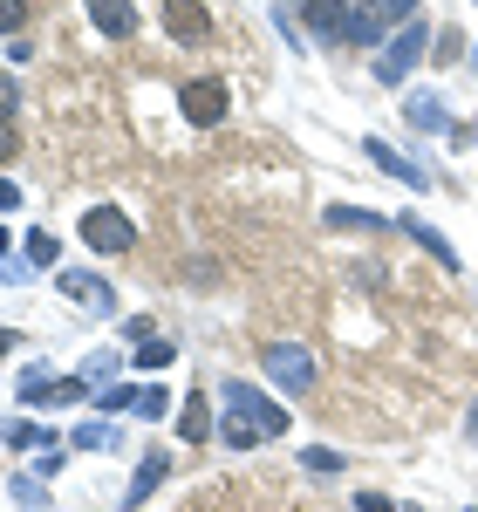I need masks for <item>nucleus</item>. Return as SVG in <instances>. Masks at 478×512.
Segmentation results:
<instances>
[{
  "label": "nucleus",
  "instance_id": "obj_19",
  "mask_svg": "<svg viewBox=\"0 0 478 512\" xmlns=\"http://www.w3.org/2000/svg\"><path fill=\"white\" fill-rule=\"evenodd\" d=\"M28 21V0H0V35H14Z\"/></svg>",
  "mask_w": 478,
  "mask_h": 512
},
{
  "label": "nucleus",
  "instance_id": "obj_6",
  "mask_svg": "<svg viewBox=\"0 0 478 512\" xmlns=\"http://www.w3.org/2000/svg\"><path fill=\"white\" fill-rule=\"evenodd\" d=\"M164 35L199 48V41H212V14H205L199 0H164Z\"/></svg>",
  "mask_w": 478,
  "mask_h": 512
},
{
  "label": "nucleus",
  "instance_id": "obj_5",
  "mask_svg": "<svg viewBox=\"0 0 478 512\" xmlns=\"http://www.w3.org/2000/svg\"><path fill=\"white\" fill-rule=\"evenodd\" d=\"M226 103H233V96H226V82H219V76L185 82V89H178V110H185V123H192V130H212V123H226Z\"/></svg>",
  "mask_w": 478,
  "mask_h": 512
},
{
  "label": "nucleus",
  "instance_id": "obj_1",
  "mask_svg": "<svg viewBox=\"0 0 478 512\" xmlns=\"http://www.w3.org/2000/svg\"><path fill=\"white\" fill-rule=\"evenodd\" d=\"M280 431H287V410H280V403H267L253 383H226V396H219V437H226L233 451L274 444Z\"/></svg>",
  "mask_w": 478,
  "mask_h": 512
},
{
  "label": "nucleus",
  "instance_id": "obj_17",
  "mask_svg": "<svg viewBox=\"0 0 478 512\" xmlns=\"http://www.w3.org/2000/svg\"><path fill=\"white\" fill-rule=\"evenodd\" d=\"M171 342H164V335H151V342H144V349H137V369H171Z\"/></svg>",
  "mask_w": 478,
  "mask_h": 512
},
{
  "label": "nucleus",
  "instance_id": "obj_12",
  "mask_svg": "<svg viewBox=\"0 0 478 512\" xmlns=\"http://www.w3.org/2000/svg\"><path fill=\"white\" fill-rule=\"evenodd\" d=\"M362 151H369V158L383 164V171H390V178H397V185H417V192H424V171H417V164L403 158V151H390V144H383V137H369V144H362Z\"/></svg>",
  "mask_w": 478,
  "mask_h": 512
},
{
  "label": "nucleus",
  "instance_id": "obj_18",
  "mask_svg": "<svg viewBox=\"0 0 478 512\" xmlns=\"http://www.w3.org/2000/svg\"><path fill=\"white\" fill-rule=\"evenodd\" d=\"M301 465H308V472H342V451H328V444H315V451H308Z\"/></svg>",
  "mask_w": 478,
  "mask_h": 512
},
{
  "label": "nucleus",
  "instance_id": "obj_23",
  "mask_svg": "<svg viewBox=\"0 0 478 512\" xmlns=\"http://www.w3.org/2000/svg\"><path fill=\"white\" fill-rule=\"evenodd\" d=\"M7 444H48L41 424H7Z\"/></svg>",
  "mask_w": 478,
  "mask_h": 512
},
{
  "label": "nucleus",
  "instance_id": "obj_20",
  "mask_svg": "<svg viewBox=\"0 0 478 512\" xmlns=\"http://www.w3.org/2000/svg\"><path fill=\"white\" fill-rule=\"evenodd\" d=\"M28 260L48 267V260H55V233H28Z\"/></svg>",
  "mask_w": 478,
  "mask_h": 512
},
{
  "label": "nucleus",
  "instance_id": "obj_27",
  "mask_svg": "<svg viewBox=\"0 0 478 512\" xmlns=\"http://www.w3.org/2000/svg\"><path fill=\"white\" fill-rule=\"evenodd\" d=\"M14 342H21V335H14V328H0V355H7V349H14Z\"/></svg>",
  "mask_w": 478,
  "mask_h": 512
},
{
  "label": "nucleus",
  "instance_id": "obj_9",
  "mask_svg": "<svg viewBox=\"0 0 478 512\" xmlns=\"http://www.w3.org/2000/svg\"><path fill=\"white\" fill-rule=\"evenodd\" d=\"M62 294L82 301V308H96V315H117V294H110L96 274H62Z\"/></svg>",
  "mask_w": 478,
  "mask_h": 512
},
{
  "label": "nucleus",
  "instance_id": "obj_21",
  "mask_svg": "<svg viewBox=\"0 0 478 512\" xmlns=\"http://www.w3.org/2000/svg\"><path fill=\"white\" fill-rule=\"evenodd\" d=\"M410 123H417V130H438L444 110H438V103H410Z\"/></svg>",
  "mask_w": 478,
  "mask_h": 512
},
{
  "label": "nucleus",
  "instance_id": "obj_29",
  "mask_svg": "<svg viewBox=\"0 0 478 512\" xmlns=\"http://www.w3.org/2000/svg\"><path fill=\"white\" fill-rule=\"evenodd\" d=\"M0 260H7V233H0Z\"/></svg>",
  "mask_w": 478,
  "mask_h": 512
},
{
  "label": "nucleus",
  "instance_id": "obj_3",
  "mask_svg": "<svg viewBox=\"0 0 478 512\" xmlns=\"http://www.w3.org/2000/svg\"><path fill=\"white\" fill-rule=\"evenodd\" d=\"M260 369H267V376H274L287 396H308V390H315V355L301 349V342H267Z\"/></svg>",
  "mask_w": 478,
  "mask_h": 512
},
{
  "label": "nucleus",
  "instance_id": "obj_8",
  "mask_svg": "<svg viewBox=\"0 0 478 512\" xmlns=\"http://www.w3.org/2000/svg\"><path fill=\"white\" fill-rule=\"evenodd\" d=\"M89 21H96L110 41H130V35H137V7H130V0H89Z\"/></svg>",
  "mask_w": 478,
  "mask_h": 512
},
{
  "label": "nucleus",
  "instance_id": "obj_7",
  "mask_svg": "<svg viewBox=\"0 0 478 512\" xmlns=\"http://www.w3.org/2000/svg\"><path fill=\"white\" fill-rule=\"evenodd\" d=\"M349 41L383 55V41H390V21H383V7H376V0H356V7H349Z\"/></svg>",
  "mask_w": 478,
  "mask_h": 512
},
{
  "label": "nucleus",
  "instance_id": "obj_16",
  "mask_svg": "<svg viewBox=\"0 0 478 512\" xmlns=\"http://www.w3.org/2000/svg\"><path fill=\"white\" fill-rule=\"evenodd\" d=\"M431 62H465V35H458V28L431 35Z\"/></svg>",
  "mask_w": 478,
  "mask_h": 512
},
{
  "label": "nucleus",
  "instance_id": "obj_2",
  "mask_svg": "<svg viewBox=\"0 0 478 512\" xmlns=\"http://www.w3.org/2000/svg\"><path fill=\"white\" fill-rule=\"evenodd\" d=\"M424 55H431V28H424V21H403L397 41L376 55V82H383V89H390V82H403L417 62H424Z\"/></svg>",
  "mask_w": 478,
  "mask_h": 512
},
{
  "label": "nucleus",
  "instance_id": "obj_15",
  "mask_svg": "<svg viewBox=\"0 0 478 512\" xmlns=\"http://www.w3.org/2000/svg\"><path fill=\"white\" fill-rule=\"evenodd\" d=\"M328 226H342V233H376L383 219H376V212H356V205H328Z\"/></svg>",
  "mask_w": 478,
  "mask_h": 512
},
{
  "label": "nucleus",
  "instance_id": "obj_14",
  "mask_svg": "<svg viewBox=\"0 0 478 512\" xmlns=\"http://www.w3.org/2000/svg\"><path fill=\"white\" fill-rule=\"evenodd\" d=\"M403 233L417 239V246H424V253H431V260H444V267H458V253H451V239H444V233H431V226H424V219H403Z\"/></svg>",
  "mask_w": 478,
  "mask_h": 512
},
{
  "label": "nucleus",
  "instance_id": "obj_25",
  "mask_svg": "<svg viewBox=\"0 0 478 512\" xmlns=\"http://www.w3.org/2000/svg\"><path fill=\"white\" fill-rule=\"evenodd\" d=\"M14 103H21V89H14V82L0 76V117H14Z\"/></svg>",
  "mask_w": 478,
  "mask_h": 512
},
{
  "label": "nucleus",
  "instance_id": "obj_22",
  "mask_svg": "<svg viewBox=\"0 0 478 512\" xmlns=\"http://www.w3.org/2000/svg\"><path fill=\"white\" fill-rule=\"evenodd\" d=\"M164 410H171V396H164V390H144V396H137V417H164Z\"/></svg>",
  "mask_w": 478,
  "mask_h": 512
},
{
  "label": "nucleus",
  "instance_id": "obj_24",
  "mask_svg": "<svg viewBox=\"0 0 478 512\" xmlns=\"http://www.w3.org/2000/svg\"><path fill=\"white\" fill-rule=\"evenodd\" d=\"M14 151H21V144H14V117H0V164L14 158Z\"/></svg>",
  "mask_w": 478,
  "mask_h": 512
},
{
  "label": "nucleus",
  "instance_id": "obj_26",
  "mask_svg": "<svg viewBox=\"0 0 478 512\" xmlns=\"http://www.w3.org/2000/svg\"><path fill=\"white\" fill-rule=\"evenodd\" d=\"M356 512H390V499H383V492H362V499H356Z\"/></svg>",
  "mask_w": 478,
  "mask_h": 512
},
{
  "label": "nucleus",
  "instance_id": "obj_28",
  "mask_svg": "<svg viewBox=\"0 0 478 512\" xmlns=\"http://www.w3.org/2000/svg\"><path fill=\"white\" fill-rule=\"evenodd\" d=\"M465 431H472V437H478V403H472V424H465Z\"/></svg>",
  "mask_w": 478,
  "mask_h": 512
},
{
  "label": "nucleus",
  "instance_id": "obj_13",
  "mask_svg": "<svg viewBox=\"0 0 478 512\" xmlns=\"http://www.w3.org/2000/svg\"><path fill=\"white\" fill-rule=\"evenodd\" d=\"M171 472V458H164V451H151V458H144V465H137V478H130V506H137V499H151V492H158V478Z\"/></svg>",
  "mask_w": 478,
  "mask_h": 512
},
{
  "label": "nucleus",
  "instance_id": "obj_11",
  "mask_svg": "<svg viewBox=\"0 0 478 512\" xmlns=\"http://www.w3.org/2000/svg\"><path fill=\"white\" fill-rule=\"evenodd\" d=\"M212 431H219V424H212V403H205V390H192L185 410H178V437H185V444H205Z\"/></svg>",
  "mask_w": 478,
  "mask_h": 512
},
{
  "label": "nucleus",
  "instance_id": "obj_10",
  "mask_svg": "<svg viewBox=\"0 0 478 512\" xmlns=\"http://www.w3.org/2000/svg\"><path fill=\"white\" fill-rule=\"evenodd\" d=\"M349 7H356V0H308V28L349 41Z\"/></svg>",
  "mask_w": 478,
  "mask_h": 512
},
{
  "label": "nucleus",
  "instance_id": "obj_4",
  "mask_svg": "<svg viewBox=\"0 0 478 512\" xmlns=\"http://www.w3.org/2000/svg\"><path fill=\"white\" fill-rule=\"evenodd\" d=\"M82 239H89L103 260H117V253H130V246H137V226L123 219L117 205H89V212H82Z\"/></svg>",
  "mask_w": 478,
  "mask_h": 512
}]
</instances>
